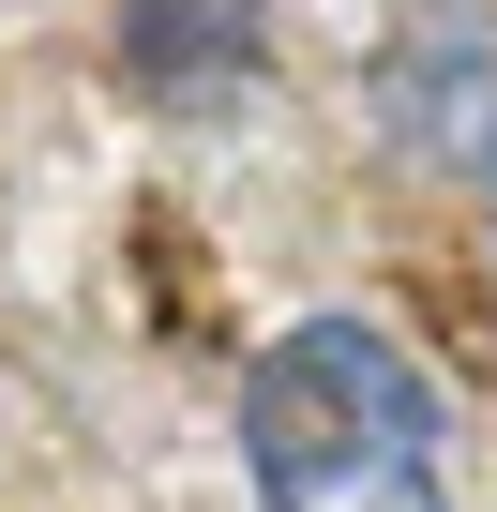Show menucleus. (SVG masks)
<instances>
[{"mask_svg": "<svg viewBox=\"0 0 497 512\" xmlns=\"http://www.w3.org/2000/svg\"><path fill=\"white\" fill-rule=\"evenodd\" d=\"M241 482L257 512H452V422H437V377L392 347V317L362 302H317L287 317L257 362H241Z\"/></svg>", "mask_w": 497, "mask_h": 512, "instance_id": "1", "label": "nucleus"}, {"mask_svg": "<svg viewBox=\"0 0 497 512\" xmlns=\"http://www.w3.org/2000/svg\"><path fill=\"white\" fill-rule=\"evenodd\" d=\"M106 61L166 121H226L272 61V0H106Z\"/></svg>", "mask_w": 497, "mask_h": 512, "instance_id": "2", "label": "nucleus"}, {"mask_svg": "<svg viewBox=\"0 0 497 512\" xmlns=\"http://www.w3.org/2000/svg\"><path fill=\"white\" fill-rule=\"evenodd\" d=\"M377 106H392V136H407L437 181H467L482 226H497V31H482V16H422V31L377 61Z\"/></svg>", "mask_w": 497, "mask_h": 512, "instance_id": "3", "label": "nucleus"}]
</instances>
